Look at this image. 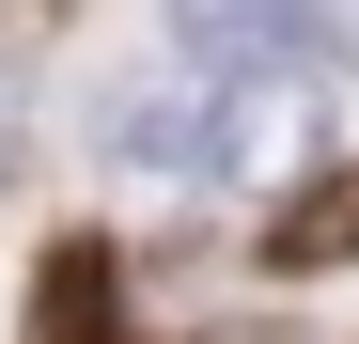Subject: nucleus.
Listing matches in <instances>:
<instances>
[{
	"label": "nucleus",
	"instance_id": "1",
	"mask_svg": "<svg viewBox=\"0 0 359 344\" xmlns=\"http://www.w3.org/2000/svg\"><path fill=\"white\" fill-rule=\"evenodd\" d=\"M172 63H203V79H328V63H359V0H172Z\"/></svg>",
	"mask_w": 359,
	"mask_h": 344
},
{
	"label": "nucleus",
	"instance_id": "2",
	"mask_svg": "<svg viewBox=\"0 0 359 344\" xmlns=\"http://www.w3.org/2000/svg\"><path fill=\"white\" fill-rule=\"evenodd\" d=\"M79 141H94V172H126V188H172V172L203 188V157H219V79H203V63H141V79H109V94L79 110Z\"/></svg>",
	"mask_w": 359,
	"mask_h": 344
},
{
	"label": "nucleus",
	"instance_id": "3",
	"mask_svg": "<svg viewBox=\"0 0 359 344\" xmlns=\"http://www.w3.org/2000/svg\"><path fill=\"white\" fill-rule=\"evenodd\" d=\"M32 344H126V266H109L94 235H47V266H32Z\"/></svg>",
	"mask_w": 359,
	"mask_h": 344
},
{
	"label": "nucleus",
	"instance_id": "4",
	"mask_svg": "<svg viewBox=\"0 0 359 344\" xmlns=\"http://www.w3.org/2000/svg\"><path fill=\"white\" fill-rule=\"evenodd\" d=\"M266 266H281V282H313V266H359V172H313V188L266 219Z\"/></svg>",
	"mask_w": 359,
	"mask_h": 344
},
{
	"label": "nucleus",
	"instance_id": "5",
	"mask_svg": "<svg viewBox=\"0 0 359 344\" xmlns=\"http://www.w3.org/2000/svg\"><path fill=\"white\" fill-rule=\"evenodd\" d=\"M0 172H16V63H0Z\"/></svg>",
	"mask_w": 359,
	"mask_h": 344
}]
</instances>
